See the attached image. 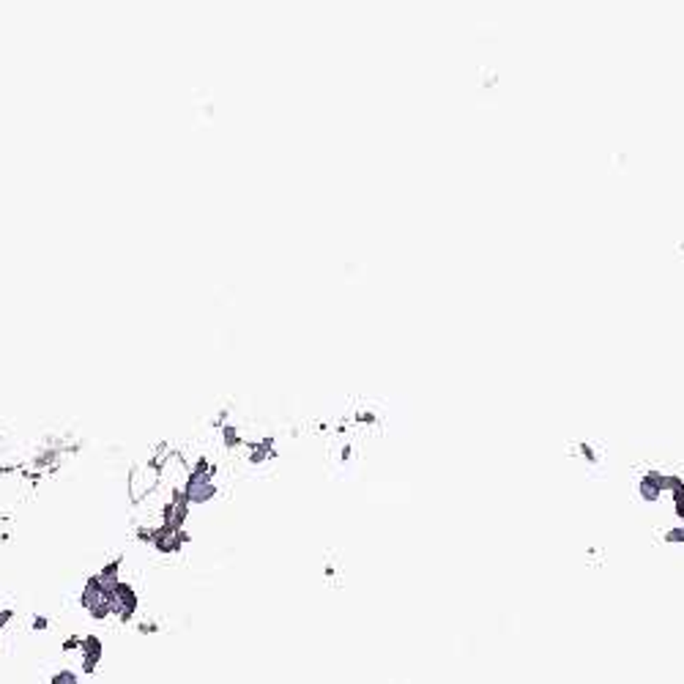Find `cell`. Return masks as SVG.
I'll list each match as a JSON object with an SVG mask.
<instances>
[{"mask_svg": "<svg viewBox=\"0 0 684 684\" xmlns=\"http://www.w3.org/2000/svg\"><path fill=\"white\" fill-rule=\"evenodd\" d=\"M50 684H79V673L72 668H58L50 676Z\"/></svg>", "mask_w": 684, "mask_h": 684, "instance_id": "obj_2", "label": "cell"}, {"mask_svg": "<svg viewBox=\"0 0 684 684\" xmlns=\"http://www.w3.org/2000/svg\"><path fill=\"white\" fill-rule=\"evenodd\" d=\"M79 643H82V635H66L63 638V654H79Z\"/></svg>", "mask_w": 684, "mask_h": 684, "instance_id": "obj_3", "label": "cell"}, {"mask_svg": "<svg viewBox=\"0 0 684 684\" xmlns=\"http://www.w3.org/2000/svg\"><path fill=\"white\" fill-rule=\"evenodd\" d=\"M30 630L33 633H47L50 630V619L47 616H33L30 619Z\"/></svg>", "mask_w": 684, "mask_h": 684, "instance_id": "obj_5", "label": "cell"}, {"mask_svg": "<svg viewBox=\"0 0 684 684\" xmlns=\"http://www.w3.org/2000/svg\"><path fill=\"white\" fill-rule=\"evenodd\" d=\"M137 633H140V635H156V633H162V627H159L153 619H143V621H137Z\"/></svg>", "mask_w": 684, "mask_h": 684, "instance_id": "obj_4", "label": "cell"}, {"mask_svg": "<svg viewBox=\"0 0 684 684\" xmlns=\"http://www.w3.org/2000/svg\"><path fill=\"white\" fill-rule=\"evenodd\" d=\"M104 659V640L96 633L82 635V643H79V671L85 676H93L99 671Z\"/></svg>", "mask_w": 684, "mask_h": 684, "instance_id": "obj_1", "label": "cell"}]
</instances>
